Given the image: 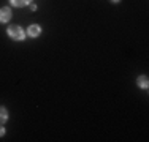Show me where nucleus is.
<instances>
[{
    "mask_svg": "<svg viewBox=\"0 0 149 142\" xmlns=\"http://www.w3.org/2000/svg\"><path fill=\"white\" fill-rule=\"evenodd\" d=\"M8 37L15 41H22L24 38H26V32H24L19 26H10L8 27Z\"/></svg>",
    "mask_w": 149,
    "mask_h": 142,
    "instance_id": "nucleus-1",
    "label": "nucleus"
},
{
    "mask_svg": "<svg viewBox=\"0 0 149 142\" xmlns=\"http://www.w3.org/2000/svg\"><path fill=\"white\" fill-rule=\"evenodd\" d=\"M11 10L8 8V6H3V8H0V22L2 24H5V22H8L10 19H11Z\"/></svg>",
    "mask_w": 149,
    "mask_h": 142,
    "instance_id": "nucleus-2",
    "label": "nucleus"
},
{
    "mask_svg": "<svg viewBox=\"0 0 149 142\" xmlns=\"http://www.w3.org/2000/svg\"><path fill=\"white\" fill-rule=\"evenodd\" d=\"M40 33H41V27L38 26V24H32V26H29V28H27V35H29L30 38H38Z\"/></svg>",
    "mask_w": 149,
    "mask_h": 142,
    "instance_id": "nucleus-3",
    "label": "nucleus"
},
{
    "mask_svg": "<svg viewBox=\"0 0 149 142\" xmlns=\"http://www.w3.org/2000/svg\"><path fill=\"white\" fill-rule=\"evenodd\" d=\"M5 134V128H3V125H0V137Z\"/></svg>",
    "mask_w": 149,
    "mask_h": 142,
    "instance_id": "nucleus-7",
    "label": "nucleus"
},
{
    "mask_svg": "<svg viewBox=\"0 0 149 142\" xmlns=\"http://www.w3.org/2000/svg\"><path fill=\"white\" fill-rule=\"evenodd\" d=\"M30 10H32V11H35V10H37V5H33V3H30Z\"/></svg>",
    "mask_w": 149,
    "mask_h": 142,
    "instance_id": "nucleus-8",
    "label": "nucleus"
},
{
    "mask_svg": "<svg viewBox=\"0 0 149 142\" xmlns=\"http://www.w3.org/2000/svg\"><path fill=\"white\" fill-rule=\"evenodd\" d=\"M111 2H113V3H119L120 0H111Z\"/></svg>",
    "mask_w": 149,
    "mask_h": 142,
    "instance_id": "nucleus-9",
    "label": "nucleus"
},
{
    "mask_svg": "<svg viewBox=\"0 0 149 142\" xmlns=\"http://www.w3.org/2000/svg\"><path fill=\"white\" fill-rule=\"evenodd\" d=\"M32 0H10V3H11L13 6H17V8H22V6L26 5H30Z\"/></svg>",
    "mask_w": 149,
    "mask_h": 142,
    "instance_id": "nucleus-5",
    "label": "nucleus"
},
{
    "mask_svg": "<svg viewBox=\"0 0 149 142\" xmlns=\"http://www.w3.org/2000/svg\"><path fill=\"white\" fill-rule=\"evenodd\" d=\"M136 84H138V87H140V88H143V90H148V87H149L148 76H140V77L136 79Z\"/></svg>",
    "mask_w": 149,
    "mask_h": 142,
    "instance_id": "nucleus-4",
    "label": "nucleus"
},
{
    "mask_svg": "<svg viewBox=\"0 0 149 142\" xmlns=\"http://www.w3.org/2000/svg\"><path fill=\"white\" fill-rule=\"evenodd\" d=\"M8 120V111L5 108H0V125H5Z\"/></svg>",
    "mask_w": 149,
    "mask_h": 142,
    "instance_id": "nucleus-6",
    "label": "nucleus"
}]
</instances>
